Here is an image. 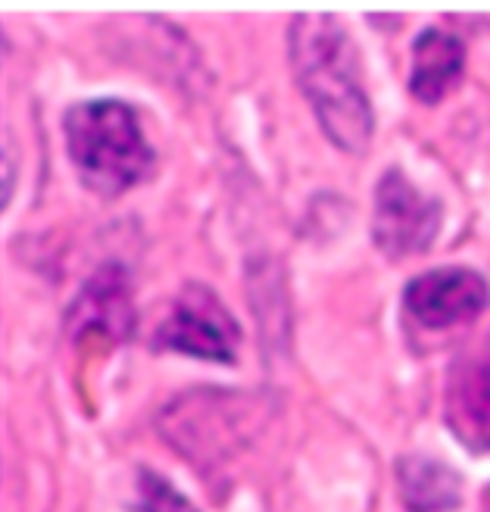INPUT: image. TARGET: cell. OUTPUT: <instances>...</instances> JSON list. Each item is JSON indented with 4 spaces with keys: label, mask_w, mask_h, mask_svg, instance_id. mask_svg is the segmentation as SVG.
<instances>
[{
    "label": "cell",
    "mask_w": 490,
    "mask_h": 512,
    "mask_svg": "<svg viewBox=\"0 0 490 512\" xmlns=\"http://www.w3.org/2000/svg\"><path fill=\"white\" fill-rule=\"evenodd\" d=\"M288 57L325 138L347 157H363L375 138V110L350 25L334 13L294 16Z\"/></svg>",
    "instance_id": "1"
},
{
    "label": "cell",
    "mask_w": 490,
    "mask_h": 512,
    "mask_svg": "<svg viewBox=\"0 0 490 512\" xmlns=\"http://www.w3.org/2000/svg\"><path fill=\"white\" fill-rule=\"evenodd\" d=\"M63 135L69 163L88 191L119 197L144 182L153 150L138 113L122 100H82L66 110Z\"/></svg>",
    "instance_id": "2"
},
{
    "label": "cell",
    "mask_w": 490,
    "mask_h": 512,
    "mask_svg": "<svg viewBox=\"0 0 490 512\" xmlns=\"http://www.w3.org/2000/svg\"><path fill=\"white\" fill-rule=\"evenodd\" d=\"M247 403L235 394L197 391L166 406L163 434L185 459L210 475L247 447Z\"/></svg>",
    "instance_id": "3"
},
{
    "label": "cell",
    "mask_w": 490,
    "mask_h": 512,
    "mask_svg": "<svg viewBox=\"0 0 490 512\" xmlns=\"http://www.w3.org/2000/svg\"><path fill=\"white\" fill-rule=\"evenodd\" d=\"M441 203L422 194L406 172L388 169L378 178L372 207V241L391 263L412 260L425 253L441 232Z\"/></svg>",
    "instance_id": "4"
},
{
    "label": "cell",
    "mask_w": 490,
    "mask_h": 512,
    "mask_svg": "<svg viewBox=\"0 0 490 512\" xmlns=\"http://www.w3.org/2000/svg\"><path fill=\"white\" fill-rule=\"evenodd\" d=\"M490 306L487 278L466 266H444L416 275L403 291V313L412 328L447 335L475 325Z\"/></svg>",
    "instance_id": "5"
},
{
    "label": "cell",
    "mask_w": 490,
    "mask_h": 512,
    "mask_svg": "<svg viewBox=\"0 0 490 512\" xmlns=\"http://www.w3.org/2000/svg\"><path fill=\"white\" fill-rule=\"evenodd\" d=\"M157 344L194 360L235 363L241 344V325L225 310V303L203 285H188L169 306L157 328Z\"/></svg>",
    "instance_id": "6"
},
{
    "label": "cell",
    "mask_w": 490,
    "mask_h": 512,
    "mask_svg": "<svg viewBox=\"0 0 490 512\" xmlns=\"http://www.w3.org/2000/svg\"><path fill=\"white\" fill-rule=\"evenodd\" d=\"M447 422L469 450H490V338L456 363L447 384Z\"/></svg>",
    "instance_id": "7"
},
{
    "label": "cell",
    "mask_w": 490,
    "mask_h": 512,
    "mask_svg": "<svg viewBox=\"0 0 490 512\" xmlns=\"http://www.w3.org/2000/svg\"><path fill=\"white\" fill-rule=\"evenodd\" d=\"M72 331L75 338L97 335L103 341H125L135 328L132 294L125 285V272L116 266L100 269L82 297L72 303Z\"/></svg>",
    "instance_id": "8"
},
{
    "label": "cell",
    "mask_w": 490,
    "mask_h": 512,
    "mask_svg": "<svg viewBox=\"0 0 490 512\" xmlns=\"http://www.w3.org/2000/svg\"><path fill=\"white\" fill-rule=\"evenodd\" d=\"M466 75V44L456 35L428 29L412 44L409 94L425 107H437L462 85Z\"/></svg>",
    "instance_id": "9"
},
{
    "label": "cell",
    "mask_w": 490,
    "mask_h": 512,
    "mask_svg": "<svg viewBox=\"0 0 490 512\" xmlns=\"http://www.w3.org/2000/svg\"><path fill=\"white\" fill-rule=\"evenodd\" d=\"M397 491L409 512H453L462 503L459 475L431 456H403L400 459Z\"/></svg>",
    "instance_id": "10"
},
{
    "label": "cell",
    "mask_w": 490,
    "mask_h": 512,
    "mask_svg": "<svg viewBox=\"0 0 490 512\" xmlns=\"http://www.w3.org/2000/svg\"><path fill=\"white\" fill-rule=\"evenodd\" d=\"M138 503L141 512H197V506L157 472L138 475Z\"/></svg>",
    "instance_id": "11"
}]
</instances>
